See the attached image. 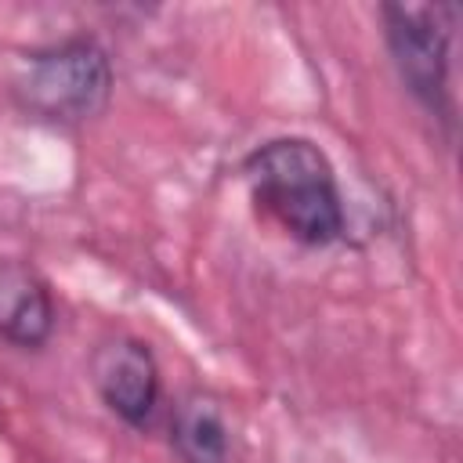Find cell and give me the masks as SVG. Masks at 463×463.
<instances>
[{"label":"cell","mask_w":463,"mask_h":463,"mask_svg":"<svg viewBox=\"0 0 463 463\" xmlns=\"http://www.w3.org/2000/svg\"><path fill=\"white\" fill-rule=\"evenodd\" d=\"M116 90V69L105 43L90 33H72L33 47L11 72V105L43 127H83L98 119Z\"/></svg>","instance_id":"7a4b0ae2"},{"label":"cell","mask_w":463,"mask_h":463,"mask_svg":"<svg viewBox=\"0 0 463 463\" xmlns=\"http://www.w3.org/2000/svg\"><path fill=\"white\" fill-rule=\"evenodd\" d=\"M242 181L264 217L293 242L326 250L347 235V206L326 148L304 134L260 141L242 159Z\"/></svg>","instance_id":"6da1fadb"},{"label":"cell","mask_w":463,"mask_h":463,"mask_svg":"<svg viewBox=\"0 0 463 463\" xmlns=\"http://www.w3.org/2000/svg\"><path fill=\"white\" fill-rule=\"evenodd\" d=\"M58 307L47 279L25 260H0V340L40 351L54 336Z\"/></svg>","instance_id":"5b68a950"},{"label":"cell","mask_w":463,"mask_h":463,"mask_svg":"<svg viewBox=\"0 0 463 463\" xmlns=\"http://www.w3.org/2000/svg\"><path fill=\"white\" fill-rule=\"evenodd\" d=\"M170 449L181 463H232V423L213 391L192 387L174 402Z\"/></svg>","instance_id":"8992f818"},{"label":"cell","mask_w":463,"mask_h":463,"mask_svg":"<svg viewBox=\"0 0 463 463\" xmlns=\"http://www.w3.org/2000/svg\"><path fill=\"white\" fill-rule=\"evenodd\" d=\"M383 43L409 98L452 134V40L459 25L456 4H380Z\"/></svg>","instance_id":"3957f363"},{"label":"cell","mask_w":463,"mask_h":463,"mask_svg":"<svg viewBox=\"0 0 463 463\" xmlns=\"http://www.w3.org/2000/svg\"><path fill=\"white\" fill-rule=\"evenodd\" d=\"M90 383L101 398V405L127 427L148 430L159 398H163V373L152 354V347L141 336L130 333H109L90 351Z\"/></svg>","instance_id":"277c9868"}]
</instances>
